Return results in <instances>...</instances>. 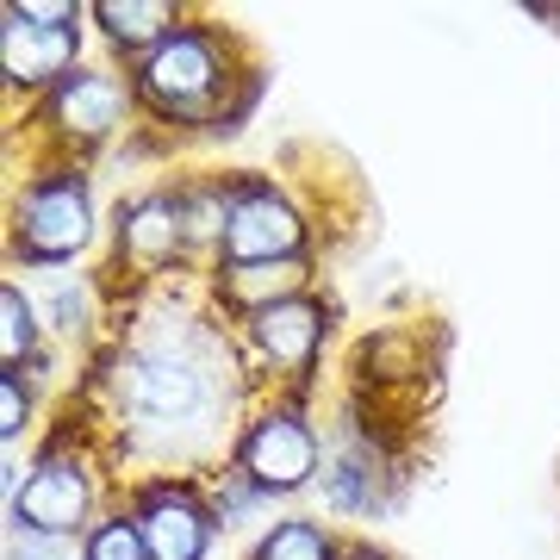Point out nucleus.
I'll return each instance as SVG.
<instances>
[{
	"label": "nucleus",
	"mask_w": 560,
	"mask_h": 560,
	"mask_svg": "<svg viewBox=\"0 0 560 560\" xmlns=\"http://www.w3.org/2000/svg\"><path fill=\"white\" fill-rule=\"evenodd\" d=\"M249 337H256L261 361L268 368H287V374H305L318 361V342H324V305L318 300H287V305H268L249 318Z\"/></svg>",
	"instance_id": "9"
},
{
	"label": "nucleus",
	"mask_w": 560,
	"mask_h": 560,
	"mask_svg": "<svg viewBox=\"0 0 560 560\" xmlns=\"http://www.w3.org/2000/svg\"><path fill=\"white\" fill-rule=\"evenodd\" d=\"M305 280H312V268L293 256V261H231L219 287H224V300L243 305V312H268V305L300 300Z\"/></svg>",
	"instance_id": "12"
},
{
	"label": "nucleus",
	"mask_w": 560,
	"mask_h": 560,
	"mask_svg": "<svg viewBox=\"0 0 560 560\" xmlns=\"http://www.w3.org/2000/svg\"><path fill=\"white\" fill-rule=\"evenodd\" d=\"M94 237V206L81 175H50L20 200V249L32 261H62Z\"/></svg>",
	"instance_id": "2"
},
{
	"label": "nucleus",
	"mask_w": 560,
	"mask_h": 560,
	"mask_svg": "<svg viewBox=\"0 0 560 560\" xmlns=\"http://www.w3.org/2000/svg\"><path fill=\"white\" fill-rule=\"evenodd\" d=\"M180 243H187V231H180V200H162V194H150V200L125 206L119 249L138 261V268H162V261H175Z\"/></svg>",
	"instance_id": "11"
},
{
	"label": "nucleus",
	"mask_w": 560,
	"mask_h": 560,
	"mask_svg": "<svg viewBox=\"0 0 560 560\" xmlns=\"http://www.w3.org/2000/svg\"><path fill=\"white\" fill-rule=\"evenodd\" d=\"M249 560H337V555H330V541H324L318 523L287 517V523H275V529L256 541V555Z\"/></svg>",
	"instance_id": "14"
},
{
	"label": "nucleus",
	"mask_w": 560,
	"mask_h": 560,
	"mask_svg": "<svg viewBox=\"0 0 560 560\" xmlns=\"http://www.w3.org/2000/svg\"><path fill=\"white\" fill-rule=\"evenodd\" d=\"M224 81V57H219V38L212 32H175V38L162 44V50H150L138 69V88L143 101L156 106V113H168V119H187V113H206L212 106V94H219Z\"/></svg>",
	"instance_id": "1"
},
{
	"label": "nucleus",
	"mask_w": 560,
	"mask_h": 560,
	"mask_svg": "<svg viewBox=\"0 0 560 560\" xmlns=\"http://www.w3.org/2000/svg\"><path fill=\"white\" fill-rule=\"evenodd\" d=\"M300 249H305V224L275 187L231 194V231H224L231 261H293Z\"/></svg>",
	"instance_id": "6"
},
{
	"label": "nucleus",
	"mask_w": 560,
	"mask_h": 560,
	"mask_svg": "<svg viewBox=\"0 0 560 560\" xmlns=\"http://www.w3.org/2000/svg\"><path fill=\"white\" fill-rule=\"evenodd\" d=\"M50 318H57V330H69V337H75V330H88V318H94V293H88V287H57V300H50Z\"/></svg>",
	"instance_id": "19"
},
{
	"label": "nucleus",
	"mask_w": 560,
	"mask_h": 560,
	"mask_svg": "<svg viewBox=\"0 0 560 560\" xmlns=\"http://www.w3.org/2000/svg\"><path fill=\"white\" fill-rule=\"evenodd\" d=\"M20 13L32 25H75V7H57V0H25Z\"/></svg>",
	"instance_id": "22"
},
{
	"label": "nucleus",
	"mask_w": 560,
	"mask_h": 560,
	"mask_svg": "<svg viewBox=\"0 0 560 560\" xmlns=\"http://www.w3.org/2000/svg\"><path fill=\"white\" fill-rule=\"evenodd\" d=\"M20 430H25V386H20V374H7L0 381V436L20 442Z\"/></svg>",
	"instance_id": "21"
},
{
	"label": "nucleus",
	"mask_w": 560,
	"mask_h": 560,
	"mask_svg": "<svg viewBox=\"0 0 560 560\" xmlns=\"http://www.w3.org/2000/svg\"><path fill=\"white\" fill-rule=\"evenodd\" d=\"M342 560H393V555H374V548H355V555H342Z\"/></svg>",
	"instance_id": "23"
},
{
	"label": "nucleus",
	"mask_w": 560,
	"mask_h": 560,
	"mask_svg": "<svg viewBox=\"0 0 560 560\" xmlns=\"http://www.w3.org/2000/svg\"><path fill=\"white\" fill-rule=\"evenodd\" d=\"M119 113H125V88L106 69H75L69 81L50 88V125L75 143H101L119 125Z\"/></svg>",
	"instance_id": "8"
},
{
	"label": "nucleus",
	"mask_w": 560,
	"mask_h": 560,
	"mask_svg": "<svg viewBox=\"0 0 560 560\" xmlns=\"http://www.w3.org/2000/svg\"><path fill=\"white\" fill-rule=\"evenodd\" d=\"M32 305H25L20 287H0V361L7 368H20L25 355H32Z\"/></svg>",
	"instance_id": "15"
},
{
	"label": "nucleus",
	"mask_w": 560,
	"mask_h": 560,
	"mask_svg": "<svg viewBox=\"0 0 560 560\" xmlns=\"http://www.w3.org/2000/svg\"><path fill=\"white\" fill-rule=\"evenodd\" d=\"M0 62H7V81L20 88H44V81H69L75 69V25H32L20 7H7V25H0Z\"/></svg>",
	"instance_id": "7"
},
{
	"label": "nucleus",
	"mask_w": 560,
	"mask_h": 560,
	"mask_svg": "<svg viewBox=\"0 0 560 560\" xmlns=\"http://www.w3.org/2000/svg\"><path fill=\"white\" fill-rule=\"evenodd\" d=\"M138 536L150 548V560H206V541H212V517L187 492H150L138 517Z\"/></svg>",
	"instance_id": "10"
},
{
	"label": "nucleus",
	"mask_w": 560,
	"mask_h": 560,
	"mask_svg": "<svg viewBox=\"0 0 560 560\" xmlns=\"http://www.w3.org/2000/svg\"><path fill=\"white\" fill-rule=\"evenodd\" d=\"M88 560H150V548H143L138 523L113 517V523H101V529L88 536Z\"/></svg>",
	"instance_id": "17"
},
{
	"label": "nucleus",
	"mask_w": 560,
	"mask_h": 560,
	"mask_svg": "<svg viewBox=\"0 0 560 560\" xmlns=\"http://www.w3.org/2000/svg\"><path fill=\"white\" fill-rule=\"evenodd\" d=\"M125 399H131V411L143 423H187L206 411V381L187 355L156 349V355L125 361Z\"/></svg>",
	"instance_id": "5"
},
{
	"label": "nucleus",
	"mask_w": 560,
	"mask_h": 560,
	"mask_svg": "<svg viewBox=\"0 0 560 560\" xmlns=\"http://www.w3.org/2000/svg\"><path fill=\"white\" fill-rule=\"evenodd\" d=\"M94 20L106 25V38L119 50H162L175 38V7L168 0H101Z\"/></svg>",
	"instance_id": "13"
},
{
	"label": "nucleus",
	"mask_w": 560,
	"mask_h": 560,
	"mask_svg": "<svg viewBox=\"0 0 560 560\" xmlns=\"http://www.w3.org/2000/svg\"><path fill=\"white\" fill-rule=\"evenodd\" d=\"M237 460H243V480L256 492H300L318 474V436L293 411H261L249 423V436H243Z\"/></svg>",
	"instance_id": "4"
},
{
	"label": "nucleus",
	"mask_w": 560,
	"mask_h": 560,
	"mask_svg": "<svg viewBox=\"0 0 560 560\" xmlns=\"http://www.w3.org/2000/svg\"><path fill=\"white\" fill-rule=\"evenodd\" d=\"M180 231H187V243H224V231H231V200L224 194H187L180 200Z\"/></svg>",
	"instance_id": "16"
},
{
	"label": "nucleus",
	"mask_w": 560,
	"mask_h": 560,
	"mask_svg": "<svg viewBox=\"0 0 560 560\" xmlns=\"http://www.w3.org/2000/svg\"><path fill=\"white\" fill-rule=\"evenodd\" d=\"M88 504H94V480L69 448L44 455L25 486L13 492V529H38V536H75L88 523Z\"/></svg>",
	"instance_id": "3"
},
{
	"label": "nucleus",
	"mask_w": 560,
	"mask_h": 560,
	"mask_svg": "<svg viewBox=\"0 0 560 560\" xmlns=\"http://www.w3.org/2000/svg\"><path fill=\"white\" fill-rule=\"evenodd\" d=\"M368 368L381 381H405V374H418V349H411V337H374L368 342Z\"/></svg>",
	"instance_id": "18"
},
{
	"label": "nucleus",
	"mask_w": 560,
	"mask_h": 560,
	"mask_svg": "<svg viewBox=\"0 0 560 560\" xmlns=\"http://www.w3.org/2000/svg\"><path fill=\"white\" fill-rule=\"evenodd\" d=\"M7 560H75V555H69V536H38V529H13V541H7Z\"/></svg>",
	"instance_id": "20"
}]
</instances>
